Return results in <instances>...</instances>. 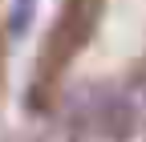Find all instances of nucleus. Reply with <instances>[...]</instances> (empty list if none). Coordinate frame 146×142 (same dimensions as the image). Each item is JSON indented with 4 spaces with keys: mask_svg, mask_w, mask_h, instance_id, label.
Returning <instances> with one entry per match:
<instances>
[{
    "mask_svg": "<svg viewBox=\"0 0 146 142\" xmlns=\"http://www.w3.org/2000/svg\"><path fill=\"white\" fill-rule=\"evenodd\" d=\"M33 8H36V0H16L12 4V33H25V25L33 21Z\"/></svg>",
    "mask_w": 146,
    "mask_h": 142,
    "instance_id": "nucleus-1",
    "label": "nucleus"
}]
</instances>
